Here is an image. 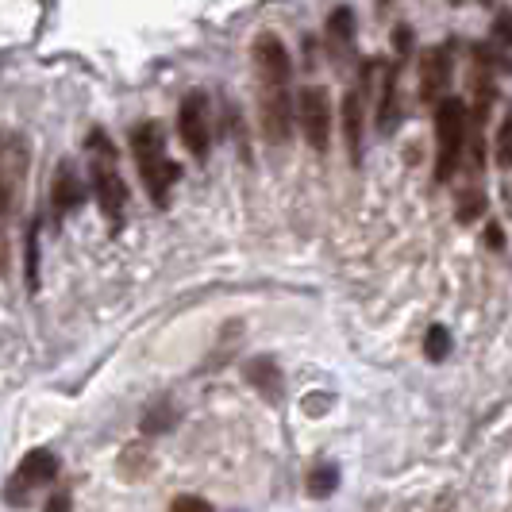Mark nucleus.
Returning <instances> with one entry per match:
<instances>
[{
  "label": "nucleus",
  "mask_w": 512,
  "mask_h": 512,
  "mask_svg": "<svg viewBox=\"0 0 512 512\" xmlns=\"http://www.w3.org/2000/svg\"><path fill=\"white\" fill-rule=\"evenodd\" d=\"M255 70L258 85H289V54L278 35L262 31L255 39Z\"/></svg>",
  "instance_id": "obj_9"
},
{
  "label": "nucleus",
  "mask_w": 512,
  "mask_h": 512,
  "mask_svg": "<svg viewBox=\"0 0 512 512\" xmlns=\"http://www.w3.org/2000/svg\"><path fill=\"white\" fill-rule=\"evenodd\" d=\"M297 124L305 131V139L312 143V151H328L332 139V101L320 85H305L297 93Z\"/></svg>",
  "instance_id": "obj_6"
},
{
  "label": "nucleus",
  "mask_w": 512,
  "mask_h": 512,
  "mask_svg": "<svg viewBox=\"0 0 512 512\" xmlns=\"http://www.w3.org/2000/svg\"><path fill=\"white\" fill-rule=\"evenodd\" d=\"M131 151H135V166H139V178L147 185L154 205H166L170 201V189L181 178L178 162L166 154V135L158 124H139L131 131Z\"/></svg>",
  "instance_id": "obj_1"
},
{
  "label": "nucleus",
  "mask_w": 512,
  "mask_h": 512,
  "mask_svg": "<svg viewBox=\"0 0 512 512\" xmlns=\"http://www.w3.org/2000/svg\"><path fill=\"white\" fill-rule=\"evenodd\" d=\"M343 131H347V151H351V158L359 162V151H362V101H359V93H347V101H343Z\"/></svg>",
  "instance_id": "obj_12"
},
{
  "label": "nucleus",
  "mask_w": 512,
  "mask_h": 512,
  "mask_svg": "<svg viewBox=\"0 0 512 512\" xmlns=\"http://www.w3.org/2000/svg\"><path fill=\"white\" fill-rule=\"evenodd\" d=\"M466 131H470V112L459 97H447L436 108V181H451L466 151Z\"/></svg>",
  "instance_id": "obj_3"
},
{
  "label": "nucleus",
  "mask_w": 512,
  "mask_h": 512,
  "mask_svg": "<svg viewBox=\"0 0 512 512\" xmlns=\"http://www.w3.org/2000/svg\"><path fill=\"white\" fill-rule=\"evenodd\" d=\"M328 27H332V43L339 39L343 47H351V39H355V20H351V8H335L332 20H328Z\"/></svg>",
  "instance_id": "obj_16"
},
{
  "label": "nucleus",
  "mask_w": 512,
  "mask_h": 512,
  "mask_svg": "<svg viewBox=\"0 0 512 512\" xmlns=\"http://www.w3.org/2000/svg\"><path fill=\"white\" fill-rule=\"evenodd\" d=\"M393 120H397V70H385L382 108H378V128H382V131H393Z\"/></svg>",
  "instance_id": "obj_14"
},
{
  "label": "nucleus",
  "mask_w": 512,
  "mask_h": 512,
  "mask_svg": "<svg viewBox=\"0 0 512 512\" xmlns=\"http://www.w3.org/2000/svg\"><path fill=\"white\" fill-rule=\"evenodd\" d=\"M24 178H27V143L16 131H0V216H8L16 208Z\"/></svg>",
  "instance_id": "obj_5"
},
{
  "label": "nucleus",
  "mask_w": 512,
  "mask_h": 512,
  "mask_svg": "<svg viewBox=\"0 0 512 512\" xmlns=\"http://www.w3.org/2000/svg\"><path fill=\"white\" fill-rule=\"evenodd\" d=\"M335 486H339V470H335L332 462L312 466V474H308V493H312V497H328Z\"/></svg>",
  "instance_id": "obj_15"
},
{
  "label": "nucleus",
  "mask_w": 512,
  "mask_h": 512,
  "mask_svg": "<svg viewBox=\"0 0 512 512\" xmlns=\"http://www.w3.org/2000/svg\"><path fill=\"white\" fill-rule=\"evenodd\" d=\"M497 162H501V166H512V112H509V120L501 124V135H497Z\"/></svg>",
  "instance_id": "obj_18"
},
{
  "label": "nucleus",
  "mask_w": 512,
  "mask_h": 512,
  "mask_svg": "<svg viewBox=\"0 0 512 512\" xmlns=\"http://www.w3.org/2000/svg\"><path fill=\"white\" fill-rule=\"evenodd\" d=\"M247 382L258 385V389L266 393V401H278V393H282V378H278V370H274L270 359L251 362V366H247Z\"/></svg>",
  "instance_id": "obj_13"
},
{
  "label": "nucleus",
  "mask_w": 512,
  "mask_h": 512,
  "mask_svg": "<svg viewBox=\"0 0 512 512\" xmlns=\"http://www.w3.org/2000/svg\"><path fill=\"white\" fill-rule=\"evenodd\" d=\"M43 512H74V501H70V493L66 489H58L51 501H47V509Z\"/></svg>",
  "instance_id": "obj_20"
},
{
  "label": "nucleus",
  "mask_w": 512,
  "mask_h": 512,
  "mask_svg": "<svg viewBox=\"0 0 512 512\" xmlns=\"http://www.w3.org/2000/svg\"><path fill=\"white\" fill-rule=\"evenodd\" d=\"M447 85H451V51L447 47H432L424 54V66H420V97L424 104H443L447 97Z\"/></svg>",
  "instance_id": "obj_10"
},
{
  "label": "nucleus",
  "mask_w": 512,
  "mask_h": 512,
  "mask_svg": "<svg viewBox=\"0 0 512 512\" xmlns=\"http://www.w3.org/2000/svg\"><path fill=\"white\" fill-rule=\"evenodd\" d=\"M497 39L512 47V16H501V20H497Z\"/></svg>",
  "instance_id": "obj_21"
},
{
  "label": "nucleus",
  "mask_w": 512,
  "mask_h": 512,
  "mask_svg": "<svg viewBox=\"0 0 512 512\" xmlns=\"http://www.w3.org/2000/svg\"><path fill=\"white\" fill-rule=\"evenodd\" d=\"M208 131H212V120H208V93L205 89H193L178 108V135H181V143L193 151V158H205L208 154Z\"/></svg>",
  "instance_id": "obj_7"
},
{
  "label": "nucleus",
  "mask_w": 512,
  "mask_h": 512,
  "mask_svg": "<svg viewBox=\"0 0 512 512\" xmlns=\"http://www.w3.org/2000/svg\"><path fill=\"white\" fill-rule=\"evenodd\" d=\"M170 512H212V509H208V501H201V497H178L170 505Z\"/></svg>",
  "instance_id": "obj_19"
},
{
  "label": "nucleus",
  "mask_w": 512,
  "mask_h": 512,
  "mask_svg": "<svg viewBox=\"0 0 512 512\" xmlns=\"http://www.w3.org/2000/svg\"><path fill=\"white\" fill-rule=\"evenodd\" d=\"M258 116H262V135L270 143H285L293 131L289 85H258Z\"/></svg>",
  "instance_id": "obj_8"
},
{
  "label": "nucleus",
  "mask_w": 512,
  "mask_h": 512,
  "mask_svg": "<svg viewBox=\"0 0 512 512\" xmlns=\"http://www.w3.org/2000/svg\"><path fill=\"white\" fill-rule=\"evenodd\" d=\"M54 478H58V455L51 451H27L24 462H20V470L8 478V486H4V501L12 505V509H24L27 501H31V493L39 486H51Z\"/></svg>",
  "instance_id": "obj_4"
},
{
  "label": "nucleus",
  "mask_w": 512,
  "mask_h": 512,
  "mask_svg": "<svg viewBox=\"0 0 512 512\" xmlns=\"http://www.w3.org/2000/svg\"><path fill=\"white\" fill-rule=\"evenodd\" d=\"M51 201H54V212H74V208L85 201V181H81L74 162H62V166L54 170Z\"/></svg>",
  "instance_id": "obj_11"
},
{
  "label": "nucleus",
  "mask_w": 512,
  "mask_h": 512,
  "mask_svg": "<svg viewBox=\"0 0 512 512\" xmlns=\"http://www.w3.org/2000/svg\"><path fill=\"white\" fill-rule=\"evenodd\" d=\"M89 158H93V193H97V205H101L104 220L116 228L124 220V205H128V189H124V178L116 170V151L108 143L104 131H93L89 135Z\"/></svg>",
  "instance_id": "obj_2"
},
{
  "label": "nucleus",
  "mask_w": 512,
  "mask_h": 512,
  "mask_svg": "<svg viewBox=\"0 0 512 512\" xmlns=\"http://www.w3.org/2000/svg\"><path fill=\"white\" fill-rule=\"evenodd\" d=\"M424 351H428V359L432 362L447 359V351H451V335H447V328H432L428 339H424Z\"/></svg>",
  "instance_id": "obj_17"
}]
</instances>
